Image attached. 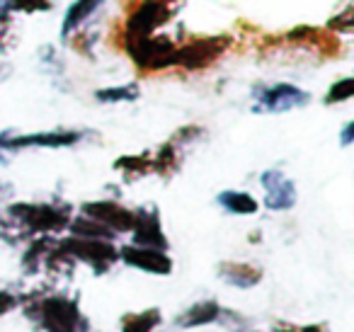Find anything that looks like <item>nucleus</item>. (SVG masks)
<instances>
[{
    "label": "nucleus",
    "instance_id": "nucleus-2",
    "mask_svg": "<svg viewBox=\"0 0 354 332\" xmlns=\"http://www.w3.org/2000/svg\"><path fill=\"white\" fill-rule=\"evenodd\" d=\"M8 216L20 225H27L30 230L51 233V230H61L68 225L71 209L51 204H12L8 209Z\"/></svg>",
    "mask_w": 354,
    "mask_h": 332
},
{
    "label": "nucleus",
    "instance_id": "nucleus-10",
    "mask_svg": "<svg viewBox=\"0 0 354 332\" xmlns=\"http://www.w3.org/2000/svg\"><path fill=\"white\" fill-rule=\"evenodd\" d=\"M119 257L127 264L143 272L151 274H170L172 272V262L162 250L156 248H143V245H127V248L119 250Z\"/></svg>",
    "mask_w": 354,
    "mask_h": 332
},
{
    "label": "nucleus",
    "instance_id": "nucleus-11",
    "mask_svg": "<svg viewBox=\"0 0 354 332\" xmlns=\"http://www.w3.org/2000/svg\"><path fill=\"white\" fill-rule=\"evenodd\" d=\"M83 214L90 219L100 221L114 233H124V230L133 228V211L124 209V206L114 204V201H90L83 204Z\"/></svg>",
    "mask_w": 354,
    "mask_h": 332
},
{
    "label": "nucleus",
    "instance_id": "nucleus-22",
    "mask_svg": "<svg viewBox=\"0 0 354 332\" xmlns=\"http://www.w3.org/2000/svg\"><path fill=\"white\" fill-rule=\"evenodd\" d=\"M54 252V243L51 240H37V243H32V248L27 250L25 255V267L30 269V272H35L37 267H39L41 262H46L49 259V255Z\"/></svg>",
    "mask_w": 354,
    "mask_h": 332
},
{
    "label": "nucleus",
    "instance_id": "nucleus-6",
    "mask_svg": "<svg viewBox=\"0 0 354 332\" xmlns=\"http://www.w3.org/2000/svg\"><path fill=\"white\" fill-rule=\"evenodd\" d=\"M129 56L136 61L138 68L143 71H160L167 68V66H175V54L177 46L172 44L167 37H148L143 42H136V44L127 46Z\"/></svg>",
    "mask_w": 354,
    "mask_h": 332
},
{
    "label": "nucleus",
    "instance_id": "nucleus-13",
    "mask_svg": "<svg viewBox=\"0 0 354 332\" xmlns=\"http://www.w3.org/2000/svg\"><path fill=\"white\" fill-rule=\"evenodd\" d=\"M218 274H221L223 282L233 284V286H241V288L255 286L262 277L260 269L245 262H223L221 267H218Z\"/></svg>",
    "mask_w": 354,
    "mask_h": 332
},
{
    "label": "nucleus",
    "instance_id": "nucleus-17",
    "mask_svg": "<svg viewBox=\"0 0 354 332\" xmlns=\"http://www.w3.org/2000/svg\"><path fill=\"white\" fill-rule=\"evenodd\" d=\"M216 201L226 211L238 214V216H250V214H255V211H257V201L252 199L250 194H245V192H233V190L221 192Z\"/></svg>",
    "mask_w": 354,
    "mask_h": 332
},
{
    "label": "nucleus",
    "instance_id": "nucleus-20",
    "mask_svg": "<svg viewBox=\"0 0 354 332\" xmlns=\"http://www.w3.org/2000/svg\"><path fill=\"white\" fill-rule=\"evenodd\" d=\"M114 167L117 170H124L129 172V175H146V172L153 170V160L148 153H143V156H127V158H119L117 163H114Z\"/></svg>",
    "mask_w": 354,
    "mask_h": 332
},
{
    "label": "nucleus",
    "instance_id": "nucleus-28",
    "mask_svg": "<svg viewBox=\"0 0 354 332\" xmlns=\"http://www.w3.org/2000/svg\"><path fill=\"white\" fill-rule=\"evenodd\" d=\"M352 129H354V124H347V127H344V131H342V146H349V143H352Z\"/></svg>",
    "mask_w": 354,
    "mask_h": 332
},
{
    "label": "nucleus",
    "instance_id": "nucleus-3",
    "mask_svg": "<svg viewBox=\"0 0 354 332\" xmlns=\"http://www.w3.org/2000/svg\"><path fill=\"white\" fill-rule=\"evenodd\" d=\"M59 248L64 252H68L73 259H83V262L93 264V269L97 274L107 272L119 259V250L109 240L102 238H80V235H73V238L64 240Z\"/></svg>",
    "mask_w": 354,
    "mask_h": 332
},
{
    "label": "nucleus",
    "instance_id": "nucleus-18",
    "mask_svg": "<svg viewBox=\"0 0 354 332\" xmlns=\"http://www.w3.org/2000/svg\"><path fill=\"white\" fill-rule=\"evenodd\" d=\"M160 325V311L148 308L138 315H124L122 317V332H153V327Z\"/></svg>",
    "mask_w": 354,
    "mask_h": 332
},
{
    "label": "nucleus",
    "instance_id": "nucleus-26",
    "mask_svg": "<svg viewBox=\"0 0 354 332\" xmlns=\"http://www.w3.org/2000/svg\"><path fill=\"white\" fill-rule=\"evenodd\" d=\"M352 20H354V12H352V8H347V10H342L337 17H333V20H330V30L349 35V32H352Z\"/></svg>",
    "mask_w": 354,
    "mask_h": 332
},
{
    "label": "nucleus",
    "instance_id": "nucleus-14",
    "mask_svg": "<svg viewBox=\"0 0 354 332\" xmlns=\"http://www.w3.org/2000/svg\"><path fill=\"white\" fill-rule=\"evenodd\" d=\"M289 39L291 42H301V44H313L328 56L337 54V39H335L333 32L313 30V27H299V30L289 32Z\"/></svg>",
    "mask_w": 354,
    "mask_h": 332
},
{
    "label": "nucleus",
    "instance_id": "nucleus-19",
    "mask_svg": "<svg viewBox=\"0 0 354 332\" xmlns=\"http://www.w3.org/2000/svg\"><path fill=\"white\" fill-rule=\"evenodd\" d=\"M68 223H71L73 235H80V238H102V240H112L114 238V230H109L107 225H102L100 221L90 219V216L68 221Z\"/></svg>",
    "mask_w": 354,
    "mask_h": 332
},
{
    "label": "nucleus",
    "instance_id": "nucleus-31",
    "mask_svg": "<svg viewBox=\"0 0 354 332\" xmlns=\"http://www.w3.org/2000/svg\"><path fill=\"white\" fill-rule=\"evenodd\" d=\"M160 3H165V6H170V3H175V0H160Z\"/></svg>",
    "mask_w": 354,
    "mask_h": 332
},
{
    "label": "nucleus",
    "instance_id": "nucleus-9",
    "mask_svg": "<svg viewBox=\"0 0 354 332\" xmlns=\"http://www.w3.org/2000/svg\"><path fill=\"white\" fill-rule=\"evenodd\" d=\"M133 245H143V248H156L165 250L167 240L160 230V216H158L156 206H146V209L133 214Z\"/></svg>",
    "mask_w": 354,
    "mask_h": 332
},
{
    "label": "nucleus",
    "instance_id": "nucleus-12",
    "mask_svg": "<svg viewBox=\"0 0 354 332\" xmlns=\"http://www.w3.org/2000/svg\"><path fill=\"white\" fill-rule=\"evenodd\" d=\"M83 133L78 131H46V133H30V136H12L10 131L3 138L6 151H20L27 146H41V148H61V146H73L80 141Z\"/></svg>",
    "mask_w": 354,
    "mask_h": 332
},
{
    "label": "nucleus",
    "instance_id": "nucleus-27",
    "mask_svg": "<svg viewBox=\"0 0 354 332\" xmlns=\"http://www.w3.org/2000/svg\"><path fill=\"white\" fill-rule=\"evenodd\" d=\"M15 306H17V298L12 296V293L0 291V315H3V313H8V311H12Z\"/></svg>",
    "mask_w": 354,
    "mask_h": 332
},
{
    "label": "nucleus",
    "instance_id": "nucleus-21",
    "mask_svg": "<svg viewBox=\"0 0 354 332\" xmlns=\"http://www.w3.org/2000/svg\"><path fill=\"white\" fill-rule=\"evenodd\" d=\"M177 165H180V156H177L175 143L170 141V143H165V146L160 148L156 163H153V170L160 172V175H172V172L177 170Z\"/></svg>",
    "mask_w": 354,
    "mask_h": 332
},
{
    "label": "nucleus",
    "instance_id": "nucleus-29",
    "mask_svg": "<svg viewBox=\"0 0 354 332\" xmlns=\"http://www.w3.org/2000/svg\"><path fill=\"white\" fill-rule=\"evenodd\" d=\"M3 138H6V133H0V163H6V158H8V151H6V146H3Z\"/></svg>",
    "mask_w": 354,
    "mask_h": 332
},
{
    "label": "nucleus",
    "instance_id": "nucleus-1",
    "mask_svg": "<svg viewBox=\"0 0 354 332\" xmlns=\"http://www.w3.org/2000/svg\"><path fill=\"white\" fill-rule=\"evenodd\" d=\"M32 317L41 322L46 332H85V317L80 315L78 303L71 301V298L51 296L44 301L35 303V306L27 308Z\"/></svg>",
    "mask_w": 354,
    "mask_h": 332
},
{
    "label": "nucleus",
    "instance_id": "nucleus-8",
    "mask_svg": "<svg viewBox=\"0 0 354 332\" xmlns=\"http://www.w3.org/2000/svg\"><path fill=\"white\" fill-rule=\"evenodd\" d=\"M265 187V204L272 211H289L296 204V187L281 170H267L260 177Z\"/></svg>",
    "mask_w": 354,
    "mask_h": 332
},
{
    "label": "nucleus",
    "instance_id": "nucleus-23",
    "mask_svg": "<svg viewBox=\"0 0 354 332\" xmlns=\"http://www.w3.org/2000/svg\"><path fill=\"white\" fill-rule=\"evenodd\" d=\"M95 98L100 102H133L138 98V88L136 85H122V88H104L97 90Z\"/></svg>",
    "mask_w": 354,
    "mask_h": 332
},
{
    "label": "nucleus",
    "instance_id": "nucleus-7",
    "mask_svg": "<svg viewBox=\"0 0 354 332\" xmlns=\"http://www.w3.org/2000/svg\"><path fill=\"white\" fill-rule=\"evenodd\" d=\"M308 102V93L289 83L260 88L255 93V112H289V109L304 107Z\"/></svg>",
    "mask_w": 354,
    "mask_h": 332
},
{
    "label": "nucleus",
    "instance_id": "nucleus-25",
    "mask_svg": "<svg viewBox=\"0 0 354 332\" xmlns=\"http://www.w3.org/2000/svg\"><path fill=\"white\" fill-rule=\"evenodd\" d=\"M12 12H39L49 10L51 0H10Z\"/></svg>",
    "mask_w": 354,
    "mask_h": 332
},
{
    "label": "nucleus",
    "instance_id": "nucleus-24",
    "mask_svg": "<svg viewBox=\"0 0 354 332\" xmlns=\"http://www.w3.org/2000/svg\"><path fill=\"white\" fill-rule=\"evenodd\" d=\"M354 95V80L352 78H342L339 83H335L330 88V93L325 95V102L333 104V102H344Z\"/></svg>",
    "mask_w": 354,
    "mask_h": 332
},
{
    "label": "nucleus",
    "instance_id": "nucleus-4",
    "mask_svg": "<svg viewBox=\"0 0 354 332\" xmlns=\"http://www.w3.org/2000/svg\"><path fill=\"white\" fill-rule=\"evenodd\" d=\"M170 20V8L160 0H146L136 10L131 12L127 22V30H124V46L136 44V42H143L148 37H153V32L160 25Z\"/></svg>",
    "mask_w": 354,
    "mask_h": 332
},
{
    "label": "nucleus",
    "instance_id": "nucleus-30",
    "mask_svg": "<svg viewBox=\"0 0 354 332\" xmlns=\"http://www.w3.org/2000/svg\"><path fill=\"white\" fill-rule=\"evenodd\" d=\"M299 332H323L320 325H308V327H299Z\"/></svg>",
    "mask_w": 354,
    "mask_h": 332
},
{
    "label": "nucleus",
    "instance_id": "nucleus-5",
    "mask_svg": "<svg viewBox=\"0 0 354 332\" xmlns=\"http://www.w3.org/2000/svg\"><path fill=\"white\" fill-rule=\"evenodd\" d=\"M231 37H202V39L189 42L187 46L177 49L175 54V66H183L185 71H202L207 66H212L223 51L231 46Z\"/></svg>",
    "mask_w": 354,
    "mask_h": 332
},
{
    "label": "nucleus",
    "instance_id": "nucleus-16",
    "mask_svg": "<svg viewBox=\"0 0 354 332\" xmlns=\"http://www.w3.org/2000/svg\"><path fill=\"white\" fill-rule=\"evenodd\" d=\"M218 315H221V306L216 301H202V303H194L189 311H185L183 315L177 317V325L180 327L207 325V322L218 320Z\"/></svg>",
    "mask_w": 354,
    "mask_h": 332
},
{
    "label": "nucleus",
    "instance_id": "nucleus-15",
    "mask_svg": "<svg viewBox=\"0 0 354 332\" xmlns=\"http://www.w3.org/2000/svg\"><path fill=\"white\" fill-rule=\"evenodd\" d=\"M104 0H75L73 6L68 8L64 17V25H61V35L64 37H71L80 25H83L88 17H93V12L102 6Z\"/></svg>",
    "mask_w": 354,
    "mask_h": 332
}]
</instances>
